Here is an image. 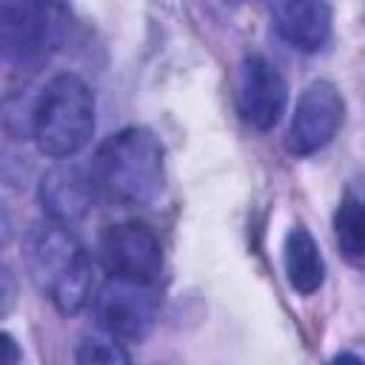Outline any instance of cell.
<instances>
[{"instance_id": "6da1fadb", "label": "cell", "mask_w": 365, "mask_h": 365, "mask_svg": "<svg viewBox=\"0 0 365 365\" xmlns=\"http://www.w3.org/2000/svg\"><path fill=\"white\" fill-rule=\"evenodd\" d=\"M91 177L103 197L117 205H151L165 182V151L154 131L128 125L108 134L94 157Z\"/></svg>"}, {"instance_id": "7a4b0ae2", "label": "cell", "mask_w": 365, "mask_h": 365, "mask_svg": "<svg viewBox=\"0 0 365 365\" xmlns=\"http://www.w3.org/2000/svg\"><path fill=\"white\" fill-rule=\"evenodd\" d=\"M23 259L31 279L40 285V291L54 302L60 314H77L91 299V259L74 240L68 225L54 222L48 217L31 225L23 240Z\"/></svg>"}, {"instance_id": "3957f363", "label": "cell", "mask_w": 365, "mask_h": 365, "mask_svg": "<svg viewBox=\"0 0 365 365\" xmlns=\"http://www.w3.org/2000/svg\"><path fill=\"white\" fill-rule=\"evenodd\" d=\"M94 134V94L71 71L54 74L31 108V137L51 160H68L86 148Z\"/></svg>"}, {"instance_id": "277c9868", "label": "cell", "mask_w": 365, "mask_h": 365, "mask_svg": "<svg viewBox=\"0 0 365 365\" xmlns=\"http://www.w3.org/2000/svg\"><path fill=\"white\" fill-rule=\"evenodd\" d=\"M100 262L103 268L128 282L154 285L163 274V245L160 237L140 220H123L103 228L100 242Z\"/></svg>"}, {"instance_id": "5b68a950", "label": "cell", "mask_w": 365, "mask_h": 365, "mask_svg": "<svg viewBox=\"0 0 365 365\" xmlns=\"http://www.w3.org/2000/svg\"><path fill=\"white\" fill-rule=\"evenodd\" d=\"M63 0H0V46L9 63L37 60L57 34Z\"/></svg>"}, {"instance_id": "8992f818", "label": "cell", "mask_w": 365, "mask_h": 365, "mask_svg": "<svg viewBox=\"0 0 365 365\" xmlns=\"http://www.w3.org/2000/svg\"><path fill=\"white\" fill-rule=\"evenodd\" d=\"M342 117H345V100L339 88L328 80H314L297 100V108L285 134V148L297 157L322 151L336 137Z\"/></svg>"}, {"instance_id": "52a82bcc", "label": "cell", "mask_w": 365, "mask_h": 365, "mask_svg": "<svg viewBox=\"0 0 365 365\" xmlns=\"http://www.w3.org/2000/svg\"><path fill=\"white\" fill-rule=\"evenodd\" d=\"M94 314L106 334L117 336L120 342H137L154 328L157 299L151 285L111 277V282H106L94 299Z\"/></svg>"}, {"instance_id": "ba28073f", "label": "cell", "mask_w": 365, "mask_h": 365, "mask_svg": "<svg viewBox=\"0 0 365 365\" xmlns=\"http://www.w3.org/2000/svg\"><path fill=\"white\" fill-rule=\"evenodd\" d=\"M285 103H288V86L277 71V66L262 54H248L240 66V83H237V108L242 120L257 131H268L279 123Z\"/></svg>"}, {"instance_id": "9c48e42d", "label": "cell", "mask_w": 365, "mask_h": 365, "mask_svg": "<svg viewBox=\"0 0 365 365\" xmlns=\"http://www.w3.org/2000/svg\"><path fill=\"white\" fill-rule=\"evenodd\" d=\"M94 194H97V185H94L91 171H83L74 163L51 165L40 177V185H37V197H40L46 217L63 225L83 220L86 211L91 208Z\"/></svg>"}, {"instance_id": "30bf717a", "label": "cell", "mask_w": 365, "mask_h": 365, "mask_svg": "<svg viewBox=\"0 0 365 365\" xmlns=\"http://www.w3.org/2000/svg\"><path fill=\"white\" fill-rule=\"evenodd\" d=\"M268 11L277 34L299 51H319L331 40L328 0H268Z\"/></svg>"}, {"instance_id": "8fae6325", "label": "cell", "mask_w": 365, "mask_h": 365, "mask_svg": "<svg viewBox=\"0 0 365 365\" xmlns=\"http://www.w3.org/2000/svg\"><path fill=\"white\" fill-rule=\"evenodd\" d=\"M282 268H285V279L297 294H314L319 291L322 279H325V259L319 254V245L314 240V234L305 225H294L285 234L282 242Z\"/></svg>"}, {"instance_id": "7c38bea8", "label": "cell", "mask_w": 365, "mask_h": 365, "mask_svg": "<svg viewBox=\"0 0 365 365\" xmlns=\"http://www.w3.org/2000/svg\"><path fill=\"white\" fill-rule=\"evenodd\" d=\"M334 237L348 259H365V200L345 194L334 211Z\"/></svg>"}, {"instance_id": "4fadbf2b", "label": "cell", "mask_w": 365, "mask_h": 365, "mask_svg": "<svg viewBox=\"0 0 365 365\" xmlns=\"http://www.w3.org/2000/svg\"><path fill=\"white\" fill-rule=\"evenodd\" d=\"M77 362H128V351L123 348V342L111 334L106 336H86L77 348Z\"/></svg>"}, {"instance_id": "5bb4252c", "label": "cell", "mask_w": 365, "mask_h": 365, "mask_svg": "<svg viewBox=\"0 0 365 365\" xmlns=\"http://www.w3.org/2000/svg\"><path fill=\"white\" fill-rule=\"evenodd\" d=\"M3 348H6V362H17V351H14V339L6 334L3 336Z\"/></svg>"}, {"instance_id": "9a60e30c", "label": "cell", "mask_w": 365, "mask_h": 365, "mask_svg": "<svg viewBox=\"0 0 365 365\" xmlns=\"http://www.w3.org/2000/svg\"><path fill=\"white\" fill-rule=\"evenodd\" d=\"M225 3H234L237 6V3H245V0H225Z\"/></svg>"}]
</instances>
